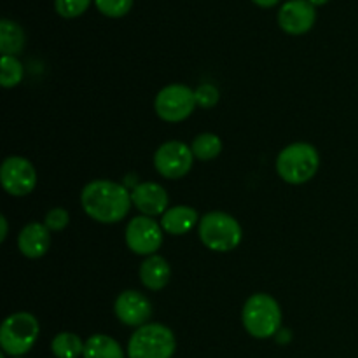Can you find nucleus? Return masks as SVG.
Listing matches in <instances>:
<instances>
[{
	"mask_svg": "<svg viewBox=\"0 0 358 358\" xmlns=\"http://www.w3.org/2000/svg\"><path fill=\"white\" fill-rule=\"evenodd\" d=\"M194 96H196V103L203 108H212L219 103V98L220 93L213 84L205 83L194 91Z\"/></svg>",
	"mask_w": 358,
	"mask_h": 358,
	"instance_id": "obj_24",
	"label": "nucleus"
},
{
	"mask_svg": "<svg viewBox=\"0 0 358 358\" xmlns=\"http://www.w3.org/2000/svg\"><path fill=\"white\" fill-rule=\"evenodd\" d=\"M70 222V213L65 208L58 206V208H51L45 213L44 226L49 231H63Z\"/></svg>",
	"mask_w": 358,
	"mask_h": 358,
	"instance_id": "obj_25",
	"label": "nucleus"
},
{
	"mask_svg": "<svg viewBox=\"0 0 358 358\" xmlns=\"http://www.w3.org/2000/svg\"><path fill=\"white\" fill-rule=\"evenodd\" d=\"M84 358H124V350L115 339L105 334H93L84 346Z\"/></svg>",
	"mask_w": 358,
	"mask_h": 358,
	"instance_id": "obj_17",
	"label": "nucleus"
},
{
	"mask_svg": "<svg viewBox=\"0 0 358 358\" xmlns=\"http://www.w3.org/2000/svg\"><path fill=\"white\" fill-rule=\"evenodd\" d=\"M51 247V231L41 222H30L17 236V248L28 259H41Z\"/></svg>",
	"mask_w": 358,
	"mask_h": 358,
	"instance_id": "obj_14",
	"label": "nucleus"
},
{
	"mask_svg": "<svg viewBox=\"0 0 358 358\" xmlns=\"http://www.w3.org/2000/svg\"><path fill=\"white\" fill-rule=\"evenodd\" d=\"M131 203L145 217H156L164 215L170 198L163 185L156 182H142L131 191Z\"/></svg>",
	"mask_w": 358,
	"mask_h": 358,
	"instance_id": "obj_13",
	"label": "nucleus"
},
{
	"mask_svg": "<svg viewBox=\"0 0 358 358\" xmlns=\"http://www.w3.org/2000/svg\"><path fill=\"white\" fill-rule=\"evenodd\" d=\"M90 3L91 0H55L56 13L66 20L80 16L90 7Z\"/></svg>",
	"mask_w": 358,
	"mask_h": 358,
	"instance_id": "obj_23",
	"label": "nucleus"
},
{
	"mask_svg": "<svg viewBox=\"0 0 358 358\" xmlns=\"http://www.w3.org/2000/svg\"><path fill=\"white\" fill-rule=\"evenodd\" d=\"M115 317L128 327H142L152 317V303L138 290H124L114 304Z\"/></svg>",
	"mask_w": 358,
	"mask_h": 358,
	"instance_id": "obj_11",
	"label": "nucleus"
},
{
	"mask_svg": "<svg viewBox=\"0 0 358 358\" xmlns=\"http://www.w3.org/2000/svg\"><path fill=\"white\" fill-rule=\"evenodd\" d=\"M191 150L196 159L212 161L222 152V140L215 133H201L192 140Z\"/></svg>",
	"mask_w": 358,
	"mask_h": 358,
	"instance_id": "obj_20",
	"label": "nucleus"
},
{
	"mask_svg": "<svg viewBox=\"0 0 358 358\" xmlns=\"http://www.w3.org/2000/svg\"><path fill=\"white\" fill-rule=\"evenodd\" d=\"M320 166V154L311 143L297 142L287 145L276 157V171L290 185L310 182Z\"/></svg>",
	"mask_w": 358,
	"mask_h": 358,
	"instance_id": "obj_3",
	"label": "nucleus"
},
{
	"mask_svg": "<svg viewBox=\"0 0 358 358\" xmlns=\"http://www.w3.org/2000/svg\"><path fill=\"white\" fill-rule=\"evenodd\" d=\"M126 245L136 255H156L163 245V227L152 217H135L126 227Z\"/></svg>",
	"mask_w": 358,
	"mask_h": 358,
	"instance_id": "obj_9",
	"label": "nucleus"
},
{
	"mask_svg": "<svg viewBox=\"0 0 358 358\" xmlns=\"http://www.w3.org/2000/svg\"><path fill=\"white\" fill-rule=\"evenodd\" d=\"M0 226H2V234H0V241H6L7 231H9V226H7V219L3 215L0 217Z\"/></svg>",
	"mask_w": 358,
	"mask_h": 358,
	"instance_id": "obj_26",
	"label": "nucleus"
},
{
	"mask_svg": "<svg viewBox=\"0 0 358 358\" xmlns=\"http://www.w3.org/2000/svg\"><path fill=\"white\" fill-rule=\"evenodd\" d=\"M98 10L108 17H122L129 13L133 0H94Z\"/></svg>",
	"mask_w": 358,
	"mask_h": 358,
	"instance_id": "obj_22",
	"label": "nucleus"
},
{
	"mask_svg": "<svg viewBox=\"0 0 358 358\" xmlns=\"http://www.w3.org/2000/svg\"><path fill=\"white\" fill-rule=\"evenodd\" d=\"M0 182L10 196L23 198L37 185V171L27 157L10 156L0 166Z\"/></svg>",
	"mask_w": 358,
	"mask_h": 358,
	"instance_id": "obj_10",
	"label": "nucleus"
},
{
	"mask_svg": "<svg viewBox=\"0 0 358 358\" xmlns=\"http://www.w3.org/2000/svg\"><path fill=\"white\" fill-rule=\"evenodd\" d=\"M243 327L252 338L268 339L278 334L282 327V310L275 297L269 294H254L247 299L241 313Z\"/></svg>",
	"mask_w": 358,
	"mask_h": 358,
	"instance_id": "obj_2",
	"label": "nucleus"
},
{
	"mask_svg": "<svg viewBox=\"0 0 358 358\" xmlns=\"http://www.w3.org/2000/svg\"><path fill=\"white\" fill-rule=\"evenodd\" d=\"M86 343L73 332H59L52 338L51 352L56 358H79L84 355Z\"/></svg>",
	"mask_w": 358,
	"mask_h": 358,
	"instance_id": "obj_19",
	"label": "nucleus"
},
{
	"mask_svg": "<svg viewBox=\"0 0 358 358\" xmlns=\"http://www.w3.org/2000/svg\"><path fill=\"white\" fill-rule=\"evenodd\" d=\"M317 9L310 0H289L280 7L278 24L285 34L303 35L313 28Z\"/></svg>",
	"mask_w": 358,
	"mask_h": 358,
	"instance_id": "obj_12",
	"label": "nucleus"
},
{
	"mask_svg": "<svg viewBox=\"0 0 358 358\" xmlns=\"http://www.w3.org/2000/svg\"><path fill=\"white\" fill-rule=\"evenodd\" d=\"M23 80V65L16 56H2L0 59V84L2 87L17 86Z\"/></svg>",
	"mask_w": 358,
	"mask_h": 358,
	"instance_id": "obj_21",
	"label": "nucleus"
},
{
	"mask_svg": "<svg viewBox=\"0 0 358 358\" xmlns=\"http://www.w3.org/2000/svg\"><path fill=\"white\" fill-rule=\"evenodd\" d=\"M252 2H255L257 6H261V7H273V6H276L280 0H252Z\"/></svg>",
	"mask_w": 358,
	"mask_h": 358,
	"instance_id": "obj_27",
	"label": "nucleus"
},
{
	"mask_svg": "<svg viewBox=\"0 0 358 358\" xmlns=\"http://www.w3.org/2000/svg\"><path fill=\"white\" fill-rule=\"evenodd\" d=\"M194 163V154L191 147L178 140L164 142L154 154V168L161 177L168 180H177L191 171Z\"/></svg>",
	"mask_w": 358,
	"mask_h": 358,
	"instance_id": "obj_8",
	"label": "nucleus"
},
{
	"mask_svg": "<svg viewBox=\"0 0 358 358\" xmlns=\"http://www.w3.org/2000/svg\"><path fill=\"white\" fill-rule=\"evenodd\" d=\"M41 334V324L27 311L13 313L2 322L0 327V346L6 355L21 357L30 352Z\"/></svg>",
	"mask_w": 358,
	"mask_h": 358,
	"instance_id": "obj_5",
	"label": "nucleus"
},
{
	"mask_svg": "<svg viewBox=\"0 0 358 358\" xmlns=\"http://www.w3.org/2000/svg\"><path fill=\"white\" fill-rule=\"evenodd\" d=\"M198 233L206 248L220 254L234 250L243 238V231L238 220L224 212L205 213L199 220Z\"/></svg>",
	"mask_w": 358,
	"mask_h": 358,
	"instance_id": "obj_4",
	"label": "nucleus"
},
{
	"mask_svg": "<svg viewBox=\"0 0 358 358\" xmlns=\"http://www.w3.org/2000/svg\"><path fill=\"white\" fill-rule=\"evenodd\" d=\"M138 275L142 285L145 287V289L156 292V290H163L164 287L168 285L171 276V269L166 259L161 257V255H150V257H147L145 261L140 264Z\"/></svg>",
	"mask_w": 358,
	"mask_h": 358,
	"instance_id": "obj_15",
	"label": "nucleus"
},
{
	"mask_svg": "<svg viewBox=\"0 0 358 358\" xmlns=\"http://www.w3.org/2000/svg\"><path fill=\"white\" fill-rule=\"evenodd\" d=\"M14 358H21V357H14Z\"/></svg>",
	"mask_w": 358,
	"mask_h": 358,
	"instance_id": "obj_29",
	"label": "nucleus"
},
{
	"mask_svg": "<svg viewBox=\"0 0 358 358\" xmlns=\"http://www.w3.org/2000/svg\"><path fill=\"white\" fill-rule=\"evenodd\" d=\"M177 341L163 324H147L136 329L128 343V358H171Z\"/></svg>",
	"mask_w": 358,
	"mask_h": 358,
	"instance_id": "obj_6",
	"label": "nucleus"
},
{
	"mask_svg": "<svg viewBox=\"0 0 358 358\" xmlns=\"http://www.w3.org/2000/svg\"><path fill=\"white\" fill-rule=\"evenodd\" d=\"M196 222H198V212L191 206L180 205L164 212L163 219H161V227L168 234L180 236V234L189 233L196 226Z\"/></svg>",
	"mask_w": 358,
	"mask_h": 358,
	"instance_id": "obj_16",
	"label": "nucleus"
},
{
	"mask_svg": "<svg viewBox=\"0 0 358 358\" xmlns=\"http://www.w3.org/2000/svg\"><path fill=\"white\" fill-rule=\"evenodd\" d=\"M80 205L90 219L100 224H117L128 215L133 205L131 192L107 178L91 180L80 192Z\"/></svg>",
	"mask_w": 358,
	"mask_h": 358,
	"instance_id": "obj_1",
	"label": "nucleus"
},
{
	"mask_svg": "<svg viewBox=\"0 0 358 358\" xmlns=\"http://www.w3.org/2000/svg\"><path fill=\"white\" fill-rule=\"evenodd\" d=\"M194 91L185 84H170L157 93L154 108L157 117L166 122H182L196 108Z\"/></svg>",
	"mask_w": 358,
	"mask_h": 358,
	"instance_id": "obj_7",
	"label": "nucleus"
},
{
	"mask_svg": "<svg viewBox=\"0 0 358 358\" xmlns=\"http://www.w3.org/2000/svg\"><path fill=\"white\" fill-rule=\"evenodd\" d=\"M310 2L313 3L315 7H317V6H325V3H327L329 0H310Z\"/></svg>",
	"mask_w": 358,
	"mask_h": 358,
	"instance_id": "obj_28",
	"label": "nucleus"
},
{
	"mask_svg": "<svg viewBox=\"0 0 358 358\" xmlns=\"http://www.w3.org/2000/svg\"><path fill=\"white\" fill-rule=\"evenodd\" d=\"M24 48V31L14 21L3 17L0 21V51L2 56H16Z\"/></svg>",
	"mask_w": 358,
	"mask_h": 358,
	"instance_id": "obj_18",
	"label": "nucleus"
}]
</instances>
